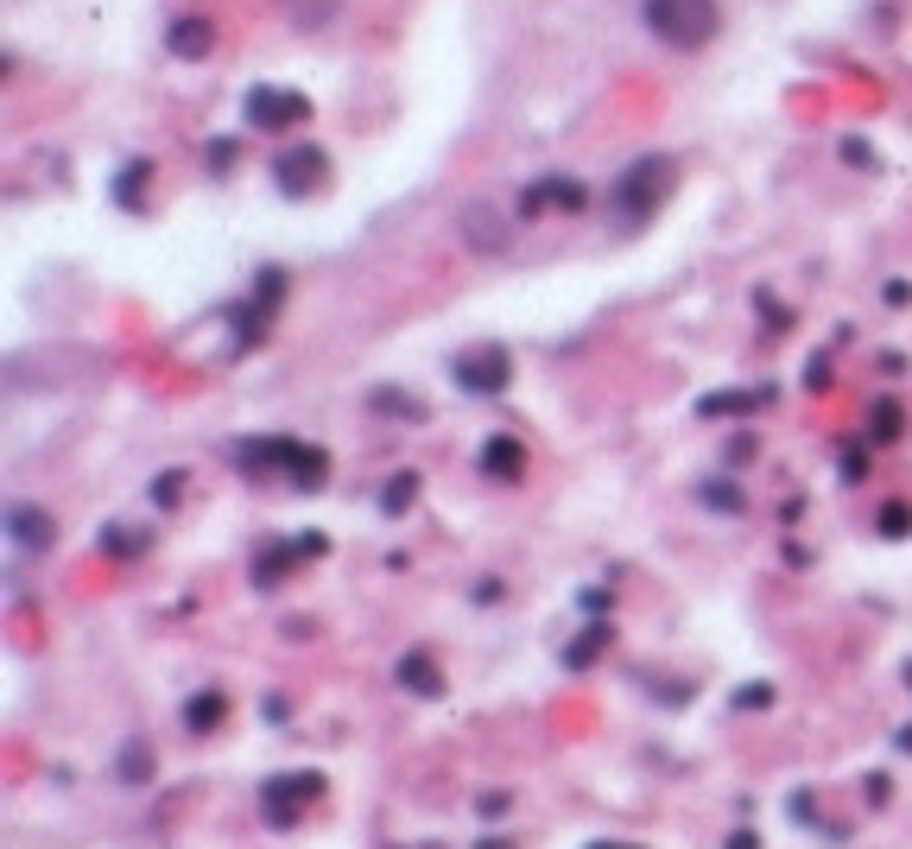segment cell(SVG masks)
I'll use <instances>...</instances> for the list:
<instances>
[{
	"instance_id": "obj_13",
	"label": "cell",
	"mask_w": 912,
	"mask_h": 849,
	"mask_svg": "<svg viewBox=\"0 0 912 849\" xmlns=\"http://www.w3.org/2000/svg\"><path fill=\"white\" fill-rule=\"evenodd\" d=\"M545 204H557V209H583V204H589V191H583L577 178H539V184L526 191V204H520V209L532 216V209H545Z\"/></svg>"
},
{
	"instance_id": "obj_14",
	"label": "cell",
	"mask_w": 912,
	"mask_h": 849,
	"mask_svg": "<svg viewBox=\"0 0 912 849\" xmlns=\"http://www.w3.org/2000/svg\"><path fill=\"white\" fill-rule=\"evenodd\" d=\"M393 678H400V692H412V697H437V692H444V672L431 666L425 653H405L400 666H393Z\"/></svg>"
},
{
	"instance_id": "obj_3",
	"label": "cell",
	"mask_w": 912,
	"mask_h": 849,
	"mask_svg": "<svg viewBox=\"0 0 912 849\" xmlns=\"http://www.w3.org/2000/svg\"><path fill=\"white\" fill-rule=\"evenodd\" d=\"M235 464L248 469V476H273V469H285L298 489H324V476H329V457L317 450V444H298V438L235 444Z\"/></svg>"
},
{
	"instance_id": "obj_16",
	"label": "cell",
	"mask_w": 912,
	"mask_h": 849,
	"mask_svg": "<svg viewBox=\"0 0 912 849\" xmlns=\"http://www.w3.org/2000/svg\"><path fill=\"white\" fill-rule=\"evenodd\" d=\"M222 717H228V697H222V692H197L191 704H184V729H191V736H209V729H222Z\"/></svg>"
},
{
	"instance_id": "obj_1",
	"label": "cell",
	"mask_w": 912,
	"mask_h": 849,
	"mask_svg": "<svg viewBox=\"0 0 912 849\" xmlns=\"http://www.w3.org/2000/svg\"><path fill=\"white\" fill-rule=\"evenodd\" d=\"M640 20L653 32L659 45L672 52H697L723 32V7L716 0H640Z\"/></svg>"
},
{
	"instance_id": "obj_29",
	"label": "cell",
	"mask_w": 912,
	"mask_h": 849,
	"mask_svg": "<svg viewBox=\"0 0 912 849\" xmlns=\"http://www.w3.org/2000/svg\"><path fill=\"white\" fill-rule=\"evenodd\" d=\"M805 387H830V361H811V368H805Z\"/></svg>"
},
{
	"instance_id": "obj_24",
	"label": "cell",
	"mask_w": 912,
	"mask_h": 849,
	"mask_svg": "<svg viewBox=\"0 0 912 849\" xmlns=\"http://www.w3.org/2000/svg\"><path fill=\"white\" fill-rule=\"evenodd\" d=\"M868 432H875V438H900V406H893V400H875V412H868Z\"/></svg>"
},
{
	"instance_id": "obj_32",
	"label": "cell",
	"mask_w": 912,
	"mask_h": 849,
	"mask_svg": "<svg viewBox=\"0 0 912 849\" xmlns=\"http://www.w3.org/2000/svg\"><path fill=\"white\" fill-rule=\"evenodd\" d=\"M476 849H507V837H481V843Z\"/></svg>"
},
{
	"instance_id": "obj_8",
	"label": "cell",
	"mask_w": 912,
	"mask_h": 849,
	"mask_svg": "<svg viewBox=\"0 0 912 849\" xmlns=\"http://www.w3.org/2000/svg\"><path fill=\"white\" fill-rule=\"evenodd\" d=\"M481 476L488 482H526V444L495 432V438L481 444Z\"/></svg>"
},
{
	"instance_id": "obj_20",
	"label": "cell",
	"mask_w": 912,
	"mask_h": 849,
	"mask_svg": "<svg viewBox=\"0 0 912 849\" xmlns=\"http://www.w3.org/2000/svg\"><path fill=\"white\" fill-rule=\"evenodd\" d=\"M608 641V621H589V634H583V641H571V646H564V666H589V660H596V646H602Z\"/></svg>"
},
{
	"instance_id": "obj_23",
	"label": "cell",
	"mask_w": 912,
	"mask_h": 849,
	"mask_svg": "<svg viewBox=\"0 0 912 849\" xmlns=\"http://www.w3.org/2000/svg\"><path fill=\"white\" fill-rule=\"evenodd\" d=\"M374 412H400V418H425V400H412V393H393V387H380V393H374Z\"/></svg>"
},
{
	"instance_id": "obj_4",
	"label": "cell",
	"mask_w": 912,
	"mask_h": 849,
	"mask_svg": "<svg viewBox=\"0 0 912 849\" xmlns=\"http://www.w3.org/2000/svg\"><path fill=\"white\" fill-rule=\"evenodd\" d=\"M317 798H324V773H273L260 786V818L273 830H292L304 818V805H317Z\"/></svg>"
},
{
	"instance_id": "obj_34",
	"label": "cell",
	"mask_w": 912,
	"mask_h": 849,
	"mask_svg": "<svg viewBox=\"0 0 912 849\" xmlns=\"http://www.w3.org/2000/svg\"><path fill=\"white\" fill-rule=\"evenodd\" d=\"M589 849H621V843H589Z\"/></svg>"
},
{
	"instance_id": "obj_12",
	"label": "cell",
	"mask_w": 912,
	"mask_h": 849,
	"mask_svg": "<svg viewBox=\"0 0 912 849\" xmlns=\"http://www.w3.org/2000/svg\"><path fill=\"white\" fill-rule=\"evenodd\" d=\"M165 45H172V57H209L216 52V26L203 13H177L172 32H165Z\"/></svg>"
},
{
	"instance_id": "obj_11",
	"label": "cell",
	"mask_w": 912,
	"mask_h": 849,
	"mask_svg": "<svg viewBox=\"0 0 912 849\" xmlns=\"http://www.w3.org/2000/svg\"><path fill=\"white\" fill-rule=\"evenodd\" d=\"M456 229H463V241L481 248V254H501V248H507V222H501V209H495V204H469L463 216H456Z\"/></svg>"
},
{
	"instance_id": "obj_33",
	"label": "cell",
	"mask_w": 912,
	"mask_h": 849,
	"mask_svg": "<svg viewBox=\"0 0 912 849\" xmlns=\"http://www.w3.org/2000/svg\"><path fill=\"white\" fill-rule=\"evenodd\" d=\"M893 742H900V748H912V722H906V729H900V736H893Z\"/></svg>"
},
{
	"instance_id": "obj_26",
	"label": "cell",
	"mask_w": 912,
	"mask_h": 849,
	"mask_svg": "<svg viewBox=\"0 0 912 849\" xmlns=\"http://www.w3.org/2000/svg\"><path fill=\"white\" fill-rule=\"evenodd\" d=\"M843 159H849V165H861V172H868V165H875V146H861V140H843Z\"/></svg>"
},
{
	"instance_id": "obj_21",
	"label": "cell",
	"mask_w": 912,
	"mask_h": 849,
	"mask_svg": "<svg viewBox=\"0 0 912 849\" xmlns=\"http://www.w3.org/2000/svg\"><path fill=\"white\" fill-rule=\"evenodd\" d=\"M697 501H704V508H716V514H741V489H735V482H704V489H697Z\"/></svg>"
},
{
	"instance_id": "obj_19",
	"label": "cell",
	"mask_w": 912,
	"mask_h": 849,
	"mask_svg": "<svg viewBox=\"0 0 912 849\" xmlns=\"http://www.w3.org/2000/svg\"><path fill=\"white\" fill-rule=\"evenodd\" d=\"M412 501H419V476H412V469H400V476L380 489V508H387V514H405Z\"/></svg>"
},
{
	"instance_id": "obj_5",
	"label": "cell",
	"mask_w": 912,
	"mask_h": 849,
	"mask_svg": "<svg viewBox=\"0 0 912 849\" xmlns=\"http://www.w3.org/2000/svg\"><path fill=\"white\" fill-rule=\"evenodd\" d=\"M450 374L463 393H507V381H513V356H507L501 342H476V349H463V356L450 361Z\"/></svg>"
},
{
	"instance_id": "obj_18",
	"label": "cell",
	"mask_w": 912,
	"mask_h": 849,
	"mask_svg": "<svg viewBox=\"0 0 912 849\" xmlns=\"http://www.w3.org/2000/svg\"><path fill=\"white\" fill-rule=\"evenodd\" d=\"M146 178H152L146 159H127L121 178H115V204H121V209H140V191H146Z\"/></svg>"
},
{
	"instance_id": "obj_30",
	"label": "cell",
	"mask_w": 912,
	"mask_h": 849,
	"mask_svg": "<svg viewBox=\"0 0 912 849\" xmlns=\"http://www.w3.org/2000/svg\"><path fill=\"white\" fill-rule=\"evenodd\" d=\"M228 159H235V146H228V140H216V146H209V165H216V178H222Z\"/></svg>"
},
{
	"instance_id": "obj_10",
	"label": "cell",
	"mask_w": 912,
	"mask_h": 849,
	"mask_svg": "<svg viewBox=\"0 0 912 849\" xmlns=\"http://www.w3.org/2000/svg\"><path fill=\"white\" fill-rule=\"evenodd\" d=\"M7 540L20 545V552H45V545H57V520L45 514V508H7Z\"/></svg>"
},
{
	"instance_id": "obj_22",
	"label": "cell",
	"mask_w": 912,
	"mask_h": 849,
	"mask_svg": "<svg viewBox=\"0 0 912 849\" xmlns=\"http://www.w3.org/2000/svg\"><path fill=\"white\" fill-rule=\"evenodd\" d=\"M875 526H881V540H906V533H912V508H906V501H887Z\"/></svg>"
},
{
	"instance_id": "obj_7",
	"label": "cell",
	"mask_w": 912,
	"mask_h": 849,
	"mask_svg": "<svg viewBox=\"0 0 912 849\" xmlns=\"http://www.w3.org/2000/svg\"><path fill=\"white\" fill-rule=\"evenodd\" d=\"M279 191L285 197H304V191H324V172H329V159L317 153V146H292V153H279Z\"/></svg>"
},
{
	"instance_id": "obj_25",
	"label": "cell",
	"mask_w": 912,
	"mask_h": 849,
	"mask_svg": "<svg viewBox=\"0 0 912 849\" xmlns=\"http://www.w3.org/2000/svg\"><path fill=\"white\" fill-rule=\"evenodd\" d=\"M101 545H108L115 558H127V552H140V545H146V533H101Z\"/></svg>"
},
{
	"instance_id": "obj_15",
	"label": "cell",
	"mask_w": 912,
	"mask_h": 849,
	"mask_svg": "<svg viewBox=\"0 0 912 849\" xmlns=\"http://www.w3.org/2000/svg\"><path fill=\"white\" fill-rule=\"evenodd\" d=\"M152 768H159V761H152V742H146V736H127L121 754H115V773H121V786H146Z\"/></svg>"
},
{
	"instance_id": "obj_31",
	"label": "cell",
	"mask_w": 912,
	"mask_h": 849,
	"mask_svg": "<svg viewBox=\"0 0 912 849\" xmlns=\"http://www.w3.org/2000/svg\"><path fill=\"white\" fill-rule=\"evenodd\" d=\"M729 849H760V837H754V830H735V837H729Z\"/></svg>"
},
{
	"instance_id": "obj_27",
	"label": "cell",
	"mask_w": 912,
	"mask_h": 849,
	"mask_svg": "<svg viewBox=\"0 0 912 849\" xmlns=\"http://www.w3.org/2000/svg\"><path fill=\"white\" fill-rule=\"evenodd\" d=\"M735 704H741V710H754V704H773V692H767V685H741V692H735Z\"/></svg>"
},
{
	"instance_id": "obj_2",
	"label": "cell",
	"mask_w": 912,
	"mask_h": 849,
	"mask_svg": "<svg viewBox=\"0 0 912 849\" xmlns=\"http://www.w3.org/2000/svg\"><path fill=\"white\" fill-rule=\"evenodd\" d=\"M665 191H672V159H665V153L633 159L628 172L608 184V216H615V222H628V229H640V222L665 204Z\"/></svg>"
},
{
	"instance_id": "obj_28",
	"label": "cell",
	"mask_w": 912,
	"mask_h": 849,
	"mask_svg": "<svg viewBox=\"0 0 912 849\" xmlns=\"http://www.w3.org/2000/svg\"><path fill=\"white\" fill-rule=\"evenodd\" d=\"M861 469H868V450H843V476H849V482H856Z\"/></svg>"
},
{
	"instance_id": "obj_9",
	"label": "cell",
	"mask_w": 912,
	"mask_h": 849,
	"mask_svg": "<svg viewBox=\"0 0 912 849\" xmlns=\"http://www.w3.org/2000/svg\"><path fill=\"white\" fill-rule=\"evenodd\" d=\"M324 552V540H285V545H267L260 558H253V584L260 590H273V584H285V565H298V558H317Z\"/></svg>"
},
{
	"instance_id": "obj_17",
	"label": "cell",
	"mask_w": 912,
	"mask_h": 849,
	"mask_svg": "<svg viewBox=\"0 0 912 849\" xmlns=\"http://www.w3.org/2000/svg\"><path fill=\"white\" fill-rule=\"evenodd\" d=\"M767 406V393H709V400H697V412L704 418H741V412Z\"/></svg>"
},
{
	"instance_id": "obj_6",
	"label": "cell",
	"mask_w": 912,
	"mask_h": 849,
	"mask_svg": "<svg viewBox=\"0 0 912 849\" xmlns=\"http://www.w3.org/2000/svg\"><path fill=\"white\" fill-rule=\"evenodd\" d=\"M248 121L260 133H285V128H298V121H311V102H304L298 89L260 83V89H248Z\"/></svg>"
}]
</instances>
